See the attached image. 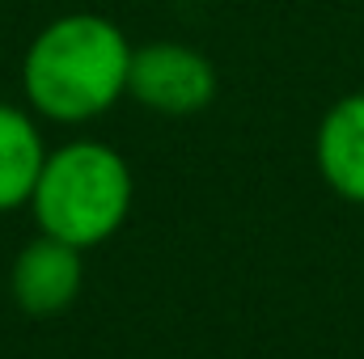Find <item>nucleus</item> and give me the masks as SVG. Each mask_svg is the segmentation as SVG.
<instances>
[{
    "mask_svg": "<svg viewBox=\"0 0 364 359\" xmlns=\"http://www.w3.org/2000/svg\"><path fill=\"white\" fill-rule=\"evenodd\" d=\"M127 34L97 13L47 21L21 55V93L38 118L81 127L127 97L132 72Z\"/></svg>",
    "mask_w": 364,
    "mask_h": 359,
    "instance_id": "1",
    "label": "nucleus"
},
{
    "mask_svg": "<svg viewBox=\"0 0 364 359\" xmlns=\"http://www.w3.org/2000/svg\"><path fill=\"white\" fill-rule=\"evenodd\" d=\"M132 165L102 140H68L47 153V165L30 194V211L38 233L68 241L77 250H93L110 241L132 216Z\"/></svg>",
    "mask_w": 364,
    "mask_h": 359,
    "instance_id": "2",
    "label": "nucleus"
},
{
    "mask_svg": "<svg viewBox=\"0 0 364 359\" xmlns=\"http://www.w3.org/2000/svg\"><path fill=\"white\" fill-rule=\"evenodd\" d=\"M216 89H220L216 64L199 47H191V43L153 38V43H140L132 51L127 97L140 101L153 114L191 118V114H199V110L212 106Z\"/></svg>",
    "mask_w": 364,
    "mask_h": 359,
    "instance_id": "3",
    "label": "nucleus"
},
{
    "mask_svg": "<svg viewBox=\"0 0 364 359\" xmlns=\"http://www.w3.org/2000/svg\"><path fill=\"white\" fill-rule=\"evenodd\" d=\"M81 254L85 250L55 241L47 233H38L30 245H21L13 258V270H9V287H13L17 309L30 317H55V313L73 309L81 296V283H85Z\"/></svg>",
    "mask_w": 364,
    "mask_h": 359,
    "instance_id": "4",
    "label": "nucleus"
},
{
    "mask_svg": "<svg viewBox=\"0 0 364 359\" xmlns=\"http://www.w3.org/2000/svg\"><path fill=\"white\" fill-rule=\"evenodd\" d=\"M314 161L339 199L364 207V89L343 93L322 114L314 136Z\"/></svg>",
    "mask_w": 364,
    "mask_h": 359,
    "instance_id": "5",
    "label": "nucleus"
},
{
    "mask_svg": "<svg viewBox=\"0 0 364 359\" xmlns=\"http://www.w3.org/2000/svg\"><path fill=\"white\" fill-rule=\"evenodd\" d=\"M47 165V144L34 110L0 101V211L30 207V194Z\"/></svg>",
    "mask_w": 364,
    "mask_h": 359,
    "instance_id": "6",
    "label": "nucleus"
}]
</instances>
